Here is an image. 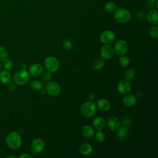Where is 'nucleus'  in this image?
<instances>
[{
  "label": "nucleus",
  "instance_id": "nucleus-7",
  "mask_svg": "<svg viewBox=\"0 0 158 158\" xmlns=\"http://www.w3.org/2000/svg\"><path fill=\"white\" fill-rule=\"evenodd\" d=\"M128 49V46L127 43L123 40H120L117 41L114 47V53L117 54L118 56H122L125 55Z\"/></svg>",
  "mask_w": 158,
  "mask_h": 158
},
{
  "label": "nucleus",
  "instance_id": "nucleus-22",
  "mask_svg": "<svg viewBox=\"0 0 158 158\" xmlns=\"http://www.w3.org/2000/svg\"><path fill=\"white\" fill-rule=\"evenodd\" d=\"M117 136L121 139H125L127 135H128V128L125 127V126H122V127H120L117 130Z\"/></svg>",
  "mask_w": 158,
  "mask_h": 158
},
{
  "label": "nucleus",
  "instance_id": "nucleus-35",
  "mask_svg": "<svg viewBox=\"0 0 158 158\" xmlns=\"http://www.w3.org/2000/svg\"><path fill=\"white\" fill-rule=\"evenodd\" d=\"M8 88L10 91H15L16 89V84L15 83H8Z\"/></svg>",
  "mask_w": 158,
  "mask_h": 158
},
{
  "label": "nucleus",
  "instance_id": "nucleus-2",
  "mask_svg": "<svg viewBox=\"0 0 158 158\" xmlns=\"http://www.w3.org/2000/svg\"><path fill=\"white\" fill-rule=\"evenodd\" d=\"M97 106L93 101H87L84 102L80 108L82 115L87 118L93 117L97 112Z\"/></svg>",
  "mask_w": 158,
  "mask_h": 158
},
{
  "label": "nucleus",
  "instance_id": "nucleus-19",
  "mask_svg": "<svg viewBox=\"0 0 158 158\" xmlns=\"http://www.w3.org/2000/svg\"><path fill=\"white\" fill-rule=\"evenodd\" d=\"M79 151L83 156L89 155L93 151L92 146L89 143H83L80 146Z\"/></svg>",
  "mask_w": 158,
  "mask_h": 158
},
{
  "label": "nucleus",
  "instance_id": "nucleus-17",
  "mask_svg": "<svg viewBox=\"0 0 158 158\" xmlns=\"http://www.w3.org/2000/svg\"><path fill=\"white\" fill-rule=\"evenodd\" d=\"M81 134L83 137L86 139H91L94 135V130L93 127L86 125L83 127L81 129Z\"/></svg>",
  "mask_w": 158,
  "mask_h": 158
},
{
  "label": "nucleus",
  "instance_id": "nucleus-9",
  "mask_svg": "<svg viewBox=\"0 0 158 158\" xmlns=\"http://www.w3.org/2000/svg\"><path fill=\"white\" fill-rule=\"evenodd\" d=\"M31 149L34 154L41 153L44 148V141L43 139L38 138L33 139L31 143Z\"/></svg>",
  "mask_w": 158,
  "mask_h": 158
},
{
  "label": "nucleus",
  "instance_id": "nucleus-28",
  "mask_svg": "<svg viewBox=\"0 0 158 158\" xmlns=\"http://www.w3.org/2000/svg\"><path fill=\"white\" fill-rule=\"evenodd\" d=\"M41 75V79L43 83H48L51 80V78H52L51 73L49 71L44 72H43Z\"/></svg>",
  "mask_w": 158,
  "mask_h": 158
},
{
  "label": "nucleus",
  "instance_id": "nucleus-30",
  "mask_svg": "<svg viewBox=\"0 0 158 158\" xmlns=\"http://www.w3.org/2000/svg\"><path fill=\"white\" fill-rule=\"evenodd\" d=\"M149 35L153 38L157 39L158 38V27L157 25H154L150 28Z\"/></svg>",
  "mask_w": 158,
  "mask_h": 158
},
{
  "label": "nucleus",
  "instance_id": "nucleus-10",
  "mask_svg": "<svg viewBox=\"0 0 158 158\" xmlns=\"http://www.w3.org/2000/svg\"><path fill=\"white\" fill-rule=\"evenodd\" d=\"M115 37V33L112 31L106 30L101 33L99 39L103 44H110L114 41Z\"/></svg>",
  "mask_w": 158,
  "mask_h": 158
},
{
  "label": "nucleus",
  "instance_id": "nucleus-42",
  "mask_svg": "<svg viewBox=\"0 0 158 158\" xmlns=\"http://www.w3.org/2000/svg\"><path fill=\"white\" fill-rule=\"evenodd\" d=\"M1 62H0V69H1Z\"/></svg>",
  "mask_w": 158,
  "mask_h": 158
},
{
  "label": "nucleus",
  "instance_id": "nucleus-33",
  "mask_svg": "<svg viewBox=\"0 0 158 158\" xmlns=\"http://www.w3.org/2000/svg\"><path fill=\"white\" fill-rule=\"evenodd\" d=\"M122 123H123V126H125L126 127L128 128V127L130 125L131 123V122H130V120L129 118H123V121H122Z\"/></svg>",
  "mask_w": 158,
  "mask_h": 158
},
{
  "label": "nucleus",
  "instance_id": "nucleus-38",
  "mask_svg": "<svg viewBox=\"0 0 158 158\" xmlns=\"http://www.w3.org/2000/svg\"><path fill=\"white\" fill-rule=\"evenodd\" d=\"M20 67H21L22 69H26V68H27V65L25 64H22Z\"/></svg>",
  "mask_w": 158,
  "mask_h": 158
},
{
  "label": "nucleus",
  "instance_id": "nucleus-31",
  "mask_svg": "<svg viewBox=\"0 0 158 158\" xmlns=\"http://www.w3.org/2000/svg\"><path fill=\"white\" fill-rule=\"evenodd\" d=\"M62 47L65 51H69L72 48V43L69 39H65L62 42Z\"/></svg>",
  "mask_w": 158,
  "mask_h": 158
},
{
  "label": "nucleus",
  "instance_id": "nucleus-20",
  "mask_svg": "<svg viewBox=\"0 0 158 158\" xmlns=\"http://www.w3.org/2000/svg\"><path fill=\"white\" fill-rule=\"evenodd\" d=\"M11 74L7 70H2L0 72V81L3 84H8L11 80Z\"/></svg>",
  "mask_w": 158,
  "mask_h": 158
},
{
  "label": "nucleus",
  "instance_id": "nucleus-14",
  "mask_svg": "<svg viewBox=\"0 0 158 158\" xmlns=\"http://www.w3.org/2000/svg\"><path fill=\"white\" fill-rule=\"evenodd\" d=\"M146 19L148 21L153 25H157L158 23V13L157 10L154 9H151L146 14Z\"/></svg>",
  "mask_w": 158,
  "mask_h": 158
},
{
  "label": "nucleus",
  "instance_id": "nucleus-29",
  "mask_svg": "<svg viewBox=\"0 0 158 158\" xmlns=\"http://www.w3.org/2000/svg\"><path fill=\"white\" fill-rule=\"evenodd\" d=\"M8 51L7 49L3 46H0V61H3L7 59Z\"/></svg>",
  "mask_w": 158,
  "mask_h": 158
},
{
  "label": "nucleus",
  "instance_id": "nucleus-6",
  "mask_svg": "<svg viewBox=\"0 0 158 158\" xmlns=\"http://www.w3.org/2000/svg\"><path fill=\"white\" fill-rule=\"evenodd\" d=\"M45 91L48 94L56 96L59 94L60 92V86L58 83L49 81L45 86Z\"/></svg>",
  "mask_w": 158,
  "mask_h": 158
},
{
  "label": "nucleus",
  "instance_id": "nucleus-40",
  "mask_svg": "<svg viewBox=\"0 0 158 158\" xmlns=\"http://www.w3.org/2000/svg\"><path fill=\"white\" fill-rule=\"evenodd\" d=\"M137 16H138V19H139V14H138V15H137ZM141 20H143V19H144V15H141Z\"/></svg>",
  "mask_w": 158,
  "mask_h": 158
},
{
  "label": "nucleus",
  "instance_id": "nucleus-24",
  "mask_svg": "<svg viewBox=\"0 0 158 158\" xmlns=\"http://www.w3.org/2000/svg\"><path fill=\"white\" fill-rule=\"evenodd\" d=\"M104 60H103L102 59H97L93 62V67L96 70H101L104 67Z\"/></svg>",
  "mask_w": 158,
  "mask_h": 158
},
{
  "label": "nucleus",
  "instance_id": "nucleus-8",
  "mask_svg": "<svg viewBox=\"0 0 158 158\" xmlns=\"http://www.w3.org/2000/svg\"><path fill=\"white\" fill-rule=\"evenodd\" d=\"M101 59L104 60L111 59L114 55V48L109 44H104L100 51Z\"/></svg>",
  "mask_w": 158,
  "mask_h": 158
},
{
  "label": "nucleus",
  "instance_id": "nucleus-34",
  "mask_svg": "<svg viewBox=\"0 0 158 158\" xmlns=\"http://www.w3.org/2000/svg\"><path fill=\"white\" fill-rule=\"evenodd\" d=\"M156 2H157V0H147L148 6L150 8H153L154 7L155 4H156Z\"/></svg>",
  "mask_w": 158,
  "mask_h": 158
},
{
  "label": "nucleus",
  "instance_id": "nucleus-26",
  "mask_svg": "<svg viewBox=\"0 0 158 158\" xmlns=\"http://www.w3.org/2000/svg\"><path fill=\"white\" fill-rule=\"evenodd\" d=\"M130 59L128 58V57L125 56V55H122L120 56L119 59H118V63L120 65V66L123 67H126L127 66H128V65L130 64Z\"/></svg>",
  "mask_w": 158,
  "mask_h": 158
},
{
  "label": "nucleus",
  "instance_id": "nucleus-4",
  "mask_svg": "<svg viewBox=\"0 0 158 158\" xmlns=\"http://www.w3.org/2000/svg\"><path fill=\"white\" fill-rule=\"evenodd\" d=\"M30 79V73L25 69H22L17 72L13 77L14 83L18 85L26 84Z\"/></svg>",
  "mask_w": 158,
  "mask_h": 158
},
{
  "label": "nucleus",
  "instance_id": "nucleus-32",
  "mask_svg": "<svg viewBox=\"0 0 158 158\" xmlns=\"http://www.w3.org/2000/svg\"><path fill=\"white\" fill-rule=\"evenodd\" d=\"M2 65H3L4 68L7 70H11L13 67L12 62L10 60L7 59H6L2 61Z\"/></svg>",
  "mask_w": 158,
  "mask_h": 158
},
{
  "label": "nucleus",
  "instance_id": "nucleus-15",
  "mask_svg": "<svg viewBox=\"0 0 158 158\" xmlns=\"http://www.w3.org/2000/svg\"><path fill=\"white\" fill-rule=\"evenodd\" d=\"M106 121L104 118L101 117L99 116L96 117L93 120V127L95 130H102L105 126H106Z\"/></svg>",
  "mask_w": 158,
  "mask_h": 158
},
{
  "label": "nucleus",
  "instance_id": "nucleus-41",
  "mask_svg": "<svg viewBox=\"0 0 158 158\" xmlns=\"http://www.w3.org/2000/svg\"><path fill=\"white\" fill-rule=\"evenodd\" d=\"M10 157H11V158H15V157L14 156H7V158H10Z\"/></svg>",
  "mask_w": 158,
  "mask_h": 158
},
{
  "label": "nucleus",
  "instance_id": "nucleus-1",
  "mask_svg": "<svg viewBox=\"0 0 158 158\" xmlns=\"http://www.w3.org/2000/svg\"><path fill=\"white\" fill-rule=\"evenodd\" d=\"M7 145L14 149L19 148L22 143L20 135L17 131H12L6 137Z\"/></svg>",
  "mask_w": 158,
  "mask_h": 158
},
{
  "label": "nucleus",
  "instance_id": "nucleus-21",
  "mask_svg": "<svg viewBox=\"0 0 158 158\" xmlns=\"http://www.w3.org/2000/svg\"><path fill=\"white\" fill-rule=\"evenodd\" d=\"M30 87L34 91H41L44 88V83L38 80H35L30 83Z\"/></svg>",
  "mask_w": 158,
  "mask_h": 158
},
{
  "label": "nucleus",
  "instance_id": "nucleus-3",
  "mask_svg": "<svg viewBox=\"0 0 158 158\" xmlns=\"http://www.w3.org/2000/svg\"><path fill=\"white\" fill-rule=\"evenodd\" d=\"M114 18L117 22L120 23H125L130 20L131 14L128 9L121 7L115 10Z\"/></svg>",
  "mask_w": 158,
  "mask_h": 158
},
{
  "label": "nucleus",
  "instance_id": "nucleus-11",
  "mask_svg": "<svg viewBox=\"0 0 158 158\" xmlns=\"http://www.w3.org/2000/svg\"><path fill=\"white\" fill-rule=\"evenodd\" d=\"M131 86L129 81L127 80H123L120 81L117 84V90L118 91L123 95L128 94L131 91Z\"/></svg>",
  "mask_w": 158,
  "mask_h": 158
},
{
  "label": "nucleus",
  "instance_id": "nucleus-18",
  "mask_svg": "<svg viewBox=\"0 0 158 158\" xmlns=\"http://www.w3.org/2000/svg\"><path fill=\"white\" fill-rule=\"evenodd\" d=\"M96 106H97V107H98V109L102 112L108 111L111 107L110 102L106 99H99L97 102Z\"/></svg>",
  "mask_w": 158,
  "mask_h": 158
},
{
  "label": "nucleus",
  "instance_id": "nucleus-13",
  "mask_svg": "<svg viewBox=\"0 0 158 158\" xmlns=\"http://www.w3.org/2000/svg\"><path fill=\"white\" fill-rule=\"evenodd\" d=\"M121 125L122 123L120 120L117 117H111L107 122L108 128L112 131L117 130L121 126Z\"/></svg>",
  "mask_w": 158,
  "mask_h": 158
},
{
  "label": "nucleus",
  "instance_id": "nucleus-23",
  "mask_svg": "<svg viewBox=\"0 0 158 158\" xmlns=\"http://www.w3.org/2000/svg\"><path fill=\"white\" fill-rule=\"evenodd\" d=\"M104 9L106 12L112 13L115 12V10L117 9V6L114 2L109 1L104 4Z\"/></svg>",
  "mask_w": 158,
  "mask_h": 158
},
{
  "label": "nucleus",
  "instance_id": "nucleus-5",
  "mask_svg": "<svg viewBox=\"0 0 158 158\" xmlns=\"http://www.w3.org/2000/svg\"><path fill=\"white\" fill-rule=\"evenodd\" d=\"M44 66L47 70L51 73L55 72L59 68V61L54 56H48L44 60Z\"/></svg>",
  "mask_w": 158,
  "mask_h": 158
},
{
  "label": "nucleus",
  "instance_id": "nucleus-16",
  "mask_svg": "<svg viewBox=\"0 0 158 158\" xmlns=\"http://www.w3.org/2000/svg\"><path fill=\"white\" fill-rule=\"evenodd\" d=\"M122 102L127 107H132L136 103V97L133 94H127L123 98Z\"/></svg>",
  "mask_w": 158,
  "mask_h": 158
},
{
  "label": "nucleus",
  "instance_id": "nucleus-27",
  "mask_svg": "<svg viewBox=\"0 0 158 158\" xmlns=\"http://www.w3.org/2000/svg\"><path fill=\"white\" fill-rule=\"evenodd\" d=\"M95 139L99 143L103 142L106 139V135L102 130H98L96 133H94Z\"/></svg>",
  "mask_w": 158,
  "mask_h": 158
},
{
  "label": "nucleus",
  "instance_id": "nucleus-39",
  "mask_svg": "<svg viewBox=\"0 0 158 158\" xmlns=\"http://www.w3.org/2000/svg\"><path fill=\"white\" fill-rule=\"evenodd\" d=\"M142 93L141 92V91H139V92H138L137 93H136V96L138 97V98H141V96H142Z\"/></svg>",
  "mask_w": 158,
  "mask_h": 158
},
{
  "label": "nucleus",
  "instance_id": "nucleus-36",
  "mask_svg": "<svg viewBox=\"0 0 158 158\" xmlns=\"http://www.w3.org/2000/svg\"><path fill=\"white\" fill-rule=\"evenodd\" d=\"M19 158H32L33 156L28 153H23L19 156Z\"/></svg>",
  "mask_w": 158,
  "mask_h": 158
},
{
  "label": "nucleus",
  "instance_id": "nucleus-25",
  "mask_svg": "<svg viewBox=\"0 0 158 158\" xmlns=\"http://www.w3.org/2000/svg\"><path fill=\"white\" fill-rule=\"evenodd\" d=\"M135 76V71L134 70V69H133L132 68H129L128 69L126 70L125 72V79L130 81L132 79L134 78Z\"/></svg>",
  "mask_w": 158,
  "mask_h": 158
},
{
  "label": "nucleus",
  "instance_id": "nucleus-37",
  "mask_svg": "<svg viewBox=\"0 0 158 158\" xmlns=\"http://www.w3.org/2000/svg\"><path fill=\"white\" fill-rule=\"evenodd\" d=\"M88 98H89V101H93V100L94 99L95 96H94V95L93 94L90 93V94L88 95Z\"/></svg>",
  "mask_w": 158,
  "mask_h": 158
},
{
  "label": "nucleus",
  "instance_id": "nucleus-12",
  "mask_svg": "<svg viewBox=\"0 0 158 158\" xmlns=\"http://www.w3.org/2000/svg\"><path fill=\"white\" fill-rule=\"evenodd\" d=\"M44 72L43 66L39 63L32 64L29 68V73L33 77H38Z\"/></svg>",
  "mask_w": 158,
  "mask_h": 158
}]
</instances>
